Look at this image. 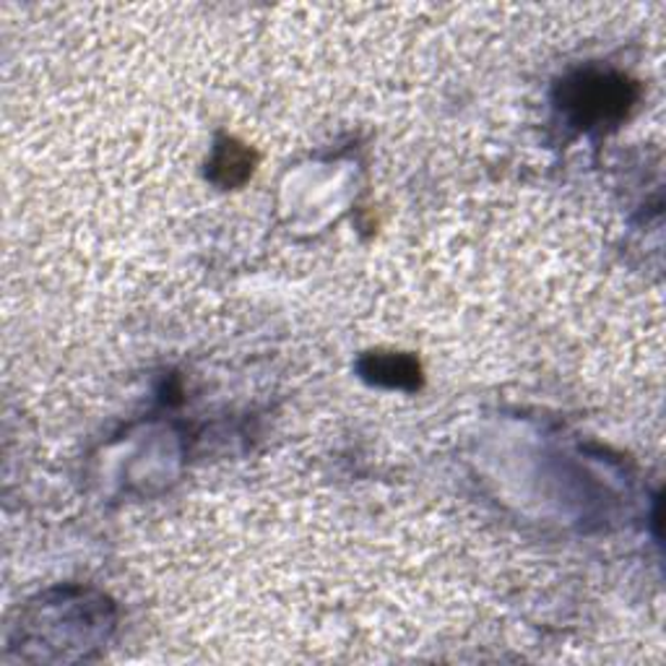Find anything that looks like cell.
Wrapping results in <instances>:
<instances>
[{"instance_id": "cell-1", "label": "cell", "mask_w": 666, "mask_h": 666, "mask_svg": "<svg viewBox=\"0 0 666 666\" xmlns=\"http://www.w3.org/2000/svg\"><path fill=\"white\" fill-rule=\"evenodd\" d=\"M636 89L628 78L607 71H585L563 84V104L581 125H602L628 115Z\"/></svg>"}, {"instance_id": "cell-2", "label": "cell", "mask_w": 666, "mask_h": 666, "mask_svg": "<svg viewBox=\"0 0 666 666\" xmlns=\"http://www.w3.org/2000/svg\"><path fill=\"white\" fill-rule=\"evenodd\" d=\"M365 375L370 381L383 383V385H415L419 381V368L415 359L404 357V355H375L368 357L362 365Z\"/></svg>"}, {"instance_id": "cell-3", "label": "cell", "mask_w": 666, "mask_h": 666, "mask_svg": "<svg viewBox=\"0 0 666 666\" xmlns=\"http://www.w3.org/2000/svg\"><path fill=\"white\" fill-rule=\"evenodd\" d=\"M252 172L250 151L235 141H224L211 162V177L222 185H239Z\"/></svg>"}]
</instances>
